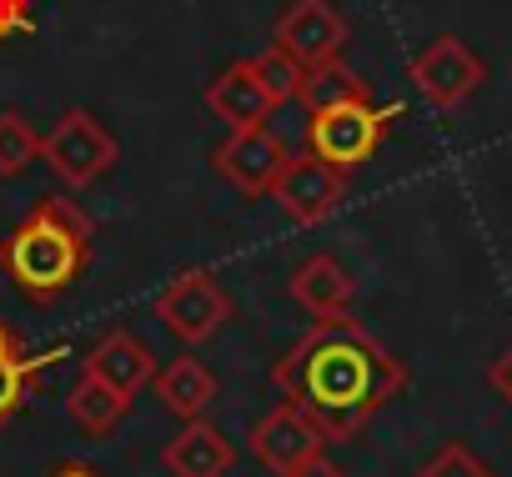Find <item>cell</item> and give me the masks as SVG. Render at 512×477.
Listing matches in <instances>:
<instances>
[{"instance_id": "cell-12", "label": "cell", "mask_w": 512, "mask_h": 477, "mask_svg": "<svg viewBox=\"0 0 512 477\" xmlns=\"http://www.w3.org/2000/svg\"><path fill=\"white\" fill-rule=\"evenodd\" d=\"M292 302H297L302 312H312L317 322H342V317H352L357 282H352V272H347L337 257L317 252V257H307V262L292 272Z\"/></svg>"}, {"instance_id": "cell-25", "label": "cell", "mask_w": 512, "mask_h": 477, "mask_svg": "<svg viewBox=\"0 0 512 477\" xmlns=\"http://www.w3.org/2000/svg\"><path fill=\"white\" fill-rule=\"evenodd\" d=\"M16 352H21V337H16L6 322H0V357H16Z\"/></svg>"}, {"instance_id": "cell-10", "label": "cell", "mask_w": 512, "mask_h": 477, "mask_svg": "<svg viewBox=\"0 0 512 477\" xmlns=\"http://www.w3.org/2000/svg\"><path fill=\"white\" fill-rule=\"evenodd\" d=\"M251 457L262 462L272 477H292L297 467H307L312 457H322V447H327V437L292 407V402H282V407H272L262 422L251 427Z\"/></svg>"}, {"instance_id": "cell-24", "label": "cell", "mask_w": 512, "mask_h": 477, "mask_svg": "<svg viewBox=\"0 0 512 477\" xmlns=\"http://www.w3.org/2000/svg\"><path fill=\"white\" fill-rule=\"evenodd\" d=\"M292 477H347V472H342L337 462H327V452H322V457H312L307 467H297Z\"/></svg>"}, {"instance_id": "cell-16", "label": "cell", "mask_w": 512, "mask_h": 477, "mask_svg": "<svg viewBox=\"0 0 512 477\" xmlns=\"http://www.w3.org/2000/svg\"><path fill=\"white\" fill-rule=\"evenodd\" d=\"M126 412H131V397H121L116 387H106V382L91 377V372H81L76 387H71V397H66V417H71L81 432H96V437H106Z\"/></svg>"}, {"instance_id": "cell-23", "label": "cell", "mask_w": 512, "mask_h": 477, "mask_svg": "<svg viewBox=\"0 0 512 477\" xmlns=\"http://www.w3.org/2000/svg\"><path fill=\"white\" fill-rule=\"evenodd\" d=\"M487 387H492V392L512 407V342L492 357V367H487Z\"/></svg>"}, {"instance_id": "cell-6", "label": "cell", "mask_w": 512, "mask_h": 477, "mask_svg": "<svg viewBox=\"0 0 512 477\" xmlns=\"http://www.w3.org/2000/svg\"><path fill=\"white\" fill-rule=\"evenodd\" d=\"M156 322L181 342V347H201L211 342L226 322H231V297L221 292V282L201 267L191 272H176L161 297H156Z\"/></svg>"}, {"instance_id": "cell-2", "label": "cell", "mask_w": 512, "mask_h": 477, "mask_svg": "<svg viewBox=\"0 0 512 477\" xmlns=\"http://www.w3.org/2000/svg\"><path fill=\"white\" fill-rule=\"evenodd\" d=\"M91 216L66 196H41L6 236H0V272L16 282L26 302L66 297L91 267Z\"/></svg>"}, {"instance_id": "cell-21", "label": "cell", "mask_w": 512, "mask_h": 477, "mask_svg": "<svg viewBox=\"0 0 512 477\" xmlns=\"http://www.w3.org/2000/svg\"><path fill=\"white\" fill-rule=\"evenodd\" d=\"M251 61H256V76H262V86H267V96L277 106L297 101V91H302V66L297 61H287L277 46H267L262 56H251Z\"/></svg>"}, {"instance_id": "cell-26", "label": "cell", "mask_w": 512, "mask_h": 477, "mask_svg": "<svg viewBox=\"0 0 512 477\" xmlns=\"http://www.w3.org/2000/svg\"><path fill=\"white\" fill-rule=\"evenodd\" d=\"M51 477H101V472H91V467H81V462H66V467H56Z\"/></svg>"}, {"instance_id": "cell-7", "label": "cell", "mask_w": 512, "mask_h": 477, "mask_svg": "<svg viewBox=\"0 0 512 477\" xmlns=\"http://www.w3.org/2000/svg\"><path fill=\"white\" fill-rule=\"evenodd\" d=\"M347 41H352V26L332 0H292V6L272 21V46L287 61H297L302 71L342 61Z\"/></svg>"}, {"instance_id": "cell-3", "label": "cell", "mask_w": 512, "mask_h": 477, "mask_svg": "<svg viewBox=\"0 0 512 477\" xmlns=\"http://www.w3.org/2000/svg\"><path fill=\"white\" fill-rule=\"evenodd\" d=\"M402 116V106L392 101V106H377V101H347V106H332V111H317L312 121H307V146H312V156H322L327 166H337V171H362L372 156H377V146L387 141V131H392V121Z\"/></svg>"}, {"instance_id": "cell-20", "label": "cell", "mask_w": 512, "mask_h": 477, "mask_svg": "<svg viewBox=\"0 0 512 477\" xmlns=\"http://www.w3.org/2000/svg\"><path fill=\"white\" fill-rule=\"evenodd\" d=\"M412 477H497V472H492L467 442H442Z\"/></svg>"}, {"instance_id": "cell-1", "label": "cell", "mask_w": 512, "mask_h": 477, "mask_svg": "<svg viewBox=\"0 0 512 477\" xmlns=\"http://www.w3.org/2000/svg\"><path fill=\"white\" fill-rule=\"evenodd\" d=\"M272 382L327 442H347L407 392V367L362 322L342 317L302 332L272 367Z\"/></svg>"}, {"instance_id": "cell-18", "label": "cell", "mask_w": 512, "mask_h": 477, "mask_svg": "<svg viewBox=\"0 0 512 477\" xmlns=\"http://www.w3.org/2000/svg\"><path fill=\"white\" fill-rule=\"evenodd\" d=\"M61 357H66V347H51V352H41V357H26V352L0 357V427H6V422L26 407L31 382H36L51 362H61Z\"/></svg>"}, {"instance_id": "cell-11", "label": "cell", "mask_w": 512, "mask_h": 477, "mask_svg": "<svg viewBox=\"0 0 512 477\" xmlns=\"http://www.w3.org/2000/svg\"><path fill=\"white\" fill-rule=\"evenodd\" d=\"M206 111L216 121H226L231 131H251L267 126V116L277 111V101L267 96L262 76H256V61H231L226 71H216V81L206 86Z\"/></svg>"}, {"instance_id": "cell-17", "label": "cell", "mask_w": 512, "mask_h": 477, "mask_svg": "<svg viewBox=\"0 0 512 477\" xmlns=\"http://www.w3.org/2000/svg\"><path fill=\"white\" fill-rule=\"evenodd\" d=\"M297 101L307 106V116H317V111H332V106H347V101H372V86L347 61H327V66L302 71Z\"/></svg>"}, {"instance_id": "cell-22", "label": "cell", "mask_w": 512, "mask_h": 477, "mask_svg": "<svg viewBox=\"0 0 512 477\" xmlns=\"http://www.w3.org/2000/svg\"><path fill=\"white\" fill-rule=\"evenodd\" d=\"M31 31H36L31 0H0V46L16 41V36H31Z\"/></svg>"}, {"instance_id": "cell-8", "label": "cell", "mask_w": 512, "mask_h": 477, "mask_svg": "<svg viewBox=\"0 0 512 477\" xmlns=\"http://www.w3.org/2000/svg\"><path fill=\"white\" fill-rule=\"evenodd\" d=\"M287 161H292V146H287L277 131H267V126L231 131V136L211 151L216 176L231 181V186L246 191V196H272V186H277V176L287 171Z\"/></svg>"}, {"instance_id": "cell-15", "label": "cell", "mask_w": 512, "mask_h": 477, "mask_svg": "<svg viewBox=\"0 0 512 477\" xmlns=\"http://www.w3.org/2000/svg\"><path fill=\"white\" fill-rule=\"evenodd\" d=\"M156 397H161V407L166 412H176L181 422H191V417H206V407L216 402V372L201 362V357H176V362H166L161 372H156Z\"/></svg>"}, {"instance_id": "cell-9", "label": "cell", "mask_w": 512, "mask_h": 477, "mask_svg": "<svg viewBox=\"0 0 512 477\" xmlns=\"http://www.w3.org/2000/svg\"><path fill=\"white\" fill-rule=\"evenodd\" d=\"M272 201L297 221V226H322L327 216H337V206L347 201V171L327 166L322 156H292L287 171L272 186Z\"/></svg>"}, {"instance_id": "cell-13", "label": "cell", "mask_w": 512, "mask_h": 477, "mask_svg": "<svg viewBox=\"0 0 512 477\" xmlns=\"http://www.w3.org/2000/svg\"><path fill=\"white\" fill-rule=\"evenodd\" d=\"M81 372L101 377V382H106V387H116L121 397H136L146 382H156V357H151V347H146L136 332L111 327V332L86 352Z\"/></svg>"}, {"instance_id": "cell-5", "label": "cell", "mask_w": 512, "mask_h": 477, "mask_svg": "<svg viewBox=\"0 0 512 477\" xmlns=\"http://www.w3.org/2000/svg\"><path fill=\"white\" fill-rule=\"evenodd\" d=\"M407 76H412V86L422 91L427 106H437V111H457V106H467V101L482 91V81H487V61H482L462 36L442 31V36H432V41L412 56Z\"/></svg>"}, {"instance_id": "cell-14", "label": "cell", "mask_w": 512, "mask_h": 477, "mask_svg": "<svg viewBox=\"0 0 512 477\" xmlns=\"http://www.w3.org/2000/svg\"><path fill=\"white\" fill-rule=\"evenodd\" d=\"M161 462H166L171 477H226V467L236 462V447H231V437L221 427H211L206 417H191L166 442Z\"/></svg>"}, {"instance_id": "cell-19", "label": "cell", "mask_w": 512, "mask_h": 477, "mask_svg": "<svg viewBox=\"0 0 512 477\" xmlns=\"http://www.w3.org/2000/svg\"><path fill=\"white\" fill-rule=\"evenodd\" d=\"M41 161V131L21 111H0V181H16Z\"/></svg>"}, {"instance_id": "cell-4", "label": "cell", "mask_w": 512, "mask_h": 477, "mask_svg": "<svg viewBox=\"0 0 512 477\" xmlns=\"http://www.w3.org/2000/svg\"><path fill=\"white\" fill-rule=\"evenodd\" d=\"M41 161L76 191L96 186L116 161H121V146L116 136L106 131V121L96 111H66L46 136H41Z\"/></svg>"}]
</instances>
